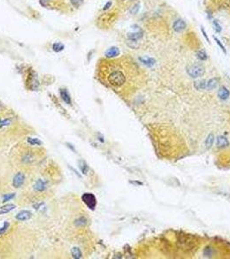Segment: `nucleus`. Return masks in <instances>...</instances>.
Segmentation results:
<instances>
[{
    "instance_id": "2f4dec72",
    "label": "nucleus",
    "mask_w": 230,
    "mask_h": 259,
    "mask_svg": "<svg viewBox=\"0 0 230 259\" xmlns=\"http://www.w3.org/2000/svg\"><path fill=\"white\" fill-rule=\"evenodd\" d=\"M112 6V2L111 1H108L105 5H104V8H103V10H108V9L110 8Z\"/></svg>"
},
{
    "instance_id": "c756f323",
    "label": "nucleus",
    "mask_w": 230,
    "mask_h": 259,
    "mask_svg": "<svg viewBox=\"0 0 230 259\" xmlns=\"http://www.w3.org/2000/svg\"><path fill=\"white\" fill-rule=\"evenodd\" d=\"M14 196H15V194H5L3 197V202H6V201L10 200Z\"/></svg>"
},
{
    "instance_id": "393cba45",
    "label": "nucleus",
    "mask_w": 230,
    "mask_h": 259,
    "mask_svg": "<svg viewBox=\"0 0 230 259\" xmlns=\"http://www.w3.org/2000/svg\"><path fill=\"white\" fill-rule=\"evenodd\" d=\"M139 7H140V4H134V5L131 8V10H130V13L132 14V15L137 14V13L138 12V10H139Z\"/></svg>"
},
{
    "instance_id": "7c9ffc66",
    "label": "nucleus",
    "mask_w": 230,
    "mask_h": 259,
    "mask_svg": "<svg viewBox=\"0 0 230 259\" xmlns=\"http://www.w3.org/2000/svg\"><path fill=\"white\" fill-rule=\"evenodd\" d=\"M10 122H11V120H10V118L4 119V120H1L0 121V127L7 126V125H9V124H10Z\"/></svg>"
},
{
    "instance_id": "72a5a7b5",
    "label": "nucleus",
    "mask_w": 230,
    "mask_h": 259,
    "mask_svg": "<svg viewBox=\"0 0 230 259\" xmlns=\"http://www.w3.org/2000/svg\"><path fill=\"white\" fill-rule=\"evenodd\" d=\"M120 1H127V0H120Z\"/></svg>"
},
{
    "instance_id": "cd10ccee",
    "label": "nucleus",
    "mask_w": 230,
    "mask_h": 259,
    "mask_svg": "<svg viewBox=\"0 0 230 259\" xmlns=\"http://www.w3.org/2000/svg\"><path fill=\"white\" fill-rule=\"evenodd\" d=\"M9 225H10V224H9L8 222H4V225L0 228V236L6 233L7 229L9 228Z\"/></svg>"
},
{
    "instance_id": "bb28decb",
    "label": "nucleus",
    "mask_w": 230,
    "mask_h": 259,
    "mask_svg": "<svg viewBox=\"0 0 230 259\" xmlns=\"http://www.w3.org/2000/svg\"><path fill=\"white\" fill-rule=\"evenodd\" d=\"M69 1H70L71 4L74 7H76V8L80 7L82 4V3H83V0H69Z\"/></svg>"
},
{
    "instance_id": "a878e982",
    "label": "nucleus",
    "mask_w": 230,
    "mask_h": 259,
    "mask_svg": "<svg viewBox=\"0 0 230 259\" xmlns=\"http://www.w3.org/2000/svg\"><path fill=\"white\" fill-rule=\"evenodd\" d=\"M213 25H214V29H215V31H216V32L220 33V32L222 31V26H221V24H219V22H218L217 20H214Z\"/></svg>"
},
{
    "instance_id": "ddd939ff",
    "label": "nucleus",
    "mask_w": 230,
    "mask_h": 259,
    "mask_svg": "<svg viewBox=\"0 0 230 259\" xmlns=\"http://www.w3.org/2000/svg\"><path fill=\"white\" fill-rule=\"evenodd\" d=\"M179 244H181V247L186 250H189L193 247V242H191L189 239H188V238H181L178 240Z\"/></svg>"
},
{
    "instance_id": "20e7f679",
    "label": "nucleus",
    "mask_w": 230,
    "mask_h": 259,
    "mask_svg": "<svg viewBox=\"0 0 230 259\" xmlns=\"http://www.w3.org/2000/svg\"><path fill=\"white\" fill-rule=\"evenodd\" d=\"M24 180H25L24 174L21 172L17 173V174L14 176L13 180H12V186L14 188H20L24 184Z\"/></svg>"
},
{
    "instance_id": "39448f33",
    "label": "nucleus",
    "mask_w": 230,
    "mask_h": 259,
    "mask_svg": "<svg viewBox=\"0 0 230 259\" xmlns=\"http://www.w3.org/2000/svg\"><path fill=\"white\" fill-rule=\"evenodd\" d=\"M186 23L183 20V19H177V21H175V23L173 24V29L176 32H182L186 29Z\"/></svg>"
},
{
    "instance_id": "b1692460",
    "label": "nucleus",
    "mask_w": 230,
    "mask_h": 259,
    "mask_svg": "<svg viewBox=\"0 0 230 259\" xmlns=\"http://www.w3.org/2000/svg\"><path fill=\"white\" fill-rule=\"evenodd\" d=\"M86 223H87V219H86L84 217H81V218H79L78 219L75 220V224L77 225V226H84Z\"/></svg>"
},
{
    "instance_id": "f3484780",
    "label": "nucleus",
    "mask_w": 230,
    "mask_h": 259,
    "mask_svg": "<svg viewBox=\"0 0 230 259\" xmlns=\"http://www.w3.org/2000/svg\"><path fill=\"white\" fill-rule=\"evenodd\" d=\"M206 86H207V83H206V81H205L204 79H203V80H197V81L195 82V84H194V87L196 88V90H199V91L206 89Z\"/></svg>"
},
{
    "instance_id": "0eeeda50",
    "label": "nucleus",
    "mask_w": 230,
    "mask_h": 259,
    "mask_svg": "<svg viewBox=\"0 0 230 259\" xmlns=\"http://www.w3.org/2000/svg\"><path fill=\"white\" fill-rule=\"evenodd\" d=\"M119 54H120V51H119V48H117V47H111V48H109L106 51L105 55L107 58H114V57H117L118 55H119Z\"/></svg>"
},
{
    "instance_id": "aec40b11",
    "label": "nucleus",
    "mask_w": 230,
    "mask_h": 259,
    "mask_svg": "<svg viewBox=\"0 0 230 259\" xmlns=\"http://www.w3.org/2000/svg\"><path fill=\"white\" fill-rule=\"evenodd\" d=\"M27 142L30 144V145H36V146H40L42 145V141L39 140L38 138H29L27 139Z\"/></svg>"
},
{
    "instance_id": "f8f14e48",
    "label": "nucleus",
    "mask_w": 230,
    "mask_h": 259,
    "mask_svg": "<svg viewBox=\"0 0 230 259\" xmlns=\"http://www.w3.org/2000/svg\"><path fill=\"white\" fill-rule=\"evenodd\" d=\"M60 95L61 99L67 104H72V100H71V97L68 93V92L66 89H61L60 91Z\"/></svg>"
},
{
    "instance_id": "473e14b6",
    "label": "nucleus",
    "mask_w": 230,
    "mask_h": 259,
    "mask_svg": "<svg viewBox=\"0 0 230 259\" xmlns=\"http://www.w3.org/2000/svg\"><path fill=\"white\" fill-rule=\"evenodd\" d=\"M202 32H203V35H204L205 39L207 40V42L208 43H209V37H208V35H207V33H206V31H205V29L202 27Z\"/></svg>"
},
{
    "instance_id": "f03ea898",
    "label": "nucleus",
    "mask_w": 230,
    "mask_h": 259,
    "mask_svg": "<svg viewBox=\"0 0 230 259\" xmlns=\"http://www.w3.org/2000/svg\"><path fill=\"white\" fill-rule=\"evenodd\" d=\"M186 72L189 76L191 78H199L204 74V68L201 64L194 63L189 66H188L186 68Z\"/></svg>"
},
{
    "instance_id": "6ab92c4d",
    "label": "nucleus",
    "mask_w": 230,
    "mask_h": 259,
    "mask_svg": "<svg viewBox=\"0 0 230 259\" xmlns=\"http://www.w3.org/2000/svg\"><path fill=\"white\" fill-rule=\"evenodd\" d=\"M214 136L213 134H209L208 136V138L206 139V142H205V144H206V147L207 149H210L214 143Z\"/></svg>"
},
{
    "instance_id": "423d86ee",
    "label": "nucleus",
    "mask_w": 230,
    "mask_h": 259,
    "mask_svg": "<svg viewBox=\"0 0 230 259\" xmlns=\"http://www.w3.org/2000/svg\"><path fill=\"white\" fill-rule=\"evenodd\" d=\"M31 217H32V213L30 211L23 210L16 215V219L18 221H26V220H29Z\"/></svg>"
},
{
    "instance_id": "a211bd4d",
    "label": "nucleus",
    "mask_w": 230,
    "mask_h": 259,
    "mask_svg": "<svg viewBox=\"0 0 230 259\" xmlns=\"http://www.w3.org/2000/svg\"><path fill=\"white\" fill-rule=\"evenodd\" d=\"M217 82L218 80L215 79V78H212L210 79L208 82H207V86H206V89L208 90H213L214 89L216 86H217Z\"/></svg>"
},
{
    "instance_id": "c85d7f7f",
    "label": "nucleus",
    "mask_w": 230,
    "mask_h": 259,
    "mask_svg": "<svg viewBox=\"0 0 230 259\" xmlns=\"http://www.w3.org/2000/svg\"><path fill=\"white\" fill-rule=\"evenodd\" d=\"M214 40L215 41V43L218 44V46H219V47L221 48V49H222V51L224 52V54H227V51H226V49H225V47H224V46L222 45V43H221V42H220V40H219L218 38H216L215 36H214Z\"/></svg>"
},
{
    "instance_id": "9d476101",
    "label": "nucleus",
    "mask_w": 230,
    "mask_h": 259,
    "mask_svg": "<svg viewBox=\"0 0 230 259\" xmlns=\"http://www.w3.org/2000/svg\"><path fill=\"white\" fill-rule=\"evenodd\" d=\"M229 95L230 93L229 91V89L227 87H225V86H222L219 89V91H218V97H219V99H221L222 100L228 99L229 97Z\"/></svg>"
},
{
    "instance_id": "7ed1b4c3",
    "label": "nucleus",
    "mask_w": 230,
    "mask_h": 259,
    "mask_svg": "<svg viewBox=\"0 0 230 259\" xmlns=\"http://www.w3.org/2000/svg\"><path fill=\"white\" fill-rule=\"evenodd\" d=\"M81 199L82 201L86 204V206L90 208L91 210H94L96 205H97V200L96 198L93 194L91 193H85L82 194L81 196Z\"/></svg>"
},
{
    "instance_id": "5701e85b",
    "label": "nucleus",
    "mask_w": 230,
    "mask_h": 259,
    "mask_svg": "<svg viewBox=\"0 0 230 259\" xmlns=\"http://www.w3.org/2000/svg\"><path fill=\"white\" fill-rule=\"evenodd\" d=\"M79 166H80L81 171L84 174H86L88 172L89 168H88V166L87 165V163H86L84 161H80V162H79Z\"/></svg>"
},
{
    "instance_id": "9b49d317",
    "label": "nucleus",
    "mask_w": 230,
    "mask_h": 259,
    "mask_svg": "<svg viewBox=\"0 0 230 259\" xmlns=\"http://www.w3.org/2000/svg\"><path fill=\"white\" fill-rule=\"evenodd\" d=\"M46 188H47V182L46 181H43V180H41V179H39V180H37V181H35V183L34 185L35 190H36L38 192H43Z\"/></svg>"
},
{
    "instance_id": "f257e3e1",
    "label": "nucleus",
    "mask_w": 230,
    "mask_h": 259,
    "mask_svg": "<svg viewBox=\"0 0 230 259\" xmlns=\"http://www.w3.org/2000/svg\"><path fill=\"white\" fill-rule=\"evenodd\" d=\"M108 81L112 86H120L126 82V76L121 71H113L108 76Z\"/></svg>"
},
{
    "instance_id": "2eb2a0df",
    "label": "nucleus",
    "mask_w": 230,
    "mask_h": 259,
    "mask_svg": "<svg viewBox=\"0 0 230 259\" xmlns=\"http://www.w3.org/2000/svg\"><path fill=\"white\" fill-rule=\"evenodd\" d=\"M143 36V33L140 31L138 32H133V33H128L127 38L130 41H137L138 39H140Z\"/></svg>"
},
{
    "instance_id": "4be33fe9",
    "label": "nucleus",
    "mask_w": 230,
    "mask_h": 259,
    "mask_svg": "<svg viewBox=\"0 0 230 259\" xmlns=\"http://www.w3.org/2000/svg\"><path fill=\"white\" fill-rule=\"evenodd\" d=\"M52 49L55 52H61L64 49V45L61 43H55L52 45Z\"/></svg>"
},
{
    "instance_id": "1a4fd4ad",
    "label": "nucleus",
    "mask_w": 230,
    "mask_h": 259,
    "mask_svg": "<svg viewBox=\"0 0 230 259\" xmlns=\"http://www.w3.org/2000/svg\"><path fill=\"white\" fill-rule=\"evenodd\" d=\"M138 60H140L145 66L148 67V68H152L153 67L156 63V60L153 58L152 57H149V56H142V57H139Z\"/></svg>"
},
{
    "instance_id": "6e6552de",
    "label": "nucleus",
    "mask_w": 230,
    "mask_h": 259,
    "mask_svg": "<svg viewBox=\"0 0 230 259\" xmlns=\"http://www.w3.org/2000/svg\"><path fill=\"white\" fill-rule=\"evenodd\" d=\"M216 144H217L218 148L223 149V148L229 147V142L228 138H226V137H224V136H218L217 138H216Z\"/></svg>"
},
{
    "instance_id": "412c9836",
    "label": "nucleus",
    "mask_w": 230,
    "mask_h": 259,
    "mask_svg": "<svg viewBox=\"0 0 230 259\" xmlns=\"http://www.w3.org/2000/svg\"><path fill=\"white\" fill-rule=\"evenodd\" d=\"M196 56H197V58L199 59L200 60H203V61H204V60H206L207 59H208V54H207V53L204 51V50H198V51L196 52Z\"/></svg>"
},
{
    "instance_id": "4468645a",
    "label": "nucleus",
    "mask_w": 230,
    "mask_h": 259,
    "mask_svg": "<svg viewBox=\"0 0 230 259\" xmlns=\"http://www.w3.org/2000/svg\"><path fill=\"white\" fill-rule=\"evenodd\" d=\"M15 207H16V206L13 204H6L4 206H2L0 207V215H4V214L8 213L10 212H11Z\"/></svg>"
},
{
    "instance_id": "dca6fc26",
    "label": "nucleus",
    "mask_w": 230,
    "mask_h": 259,
    "mask_svg": "<svg viewBox=\"0 0 230 259\" xmlns=\"http://www.w3.org/2000/svg\"><path fill=\"white\" fill-rule=\"evenodd\" d=\"M71 255H72V258L75 259H80L82 258V253H81V250L78 247L72 248V250H71Z\"/></svg>"
}]
</instances>
